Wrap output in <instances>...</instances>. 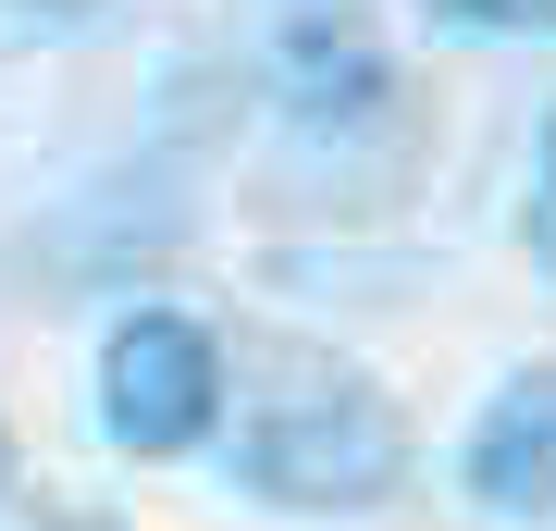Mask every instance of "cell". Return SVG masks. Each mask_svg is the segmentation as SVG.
I'll return each mask as SVG.
<instances>
[{"label":"cell","mask_w":556,"mask_h":531,"mask_svg":"<svg viewBox=\"0 0 556 531\" xmlns=\"http://www.w3.org/2000/svg\"><path fill=\"white\" fill-rule=\"evenodd\" d=\"M248 408H236V482L260 507H309V519H358L408 482V408L371 371L321 346H248Z\"/></svg>","instance_id":"6da1fadb"},{"label":"cell","mask_w":556,"mask_h":531,"mask_svg":"<svg viewBox=\"0 0 556 531\" xmlns=\"http://www.w3.org/2000/svg\"><path fill=\"white\" fill-rule=\"evenodd\" d=\"M100 433L124 457H199L223 433V346L186 309H124L100 346Z\"/></svg>","instance_id":"7a4b0ae2"},{"label":"cell","mask_w":556,"mask_h":531,"mask_svg":"<svg viewBox=\"0 0 556 531\" xmlns=\"http://www.w3.org/2000/svg\"><path fill=\"white\" fill-rule=\"evenodd\" d=\"M457 482H470V507L507 519V531H544L556 519V358H532V371H507L495 395H482Z\"/></svg>","instance_id":"3957f363"},{"label":"cell","mask_w":556,"mask_h":531,"mask_svg":"<svg viewBox=\"0 0 556 531\" xmlns=\"http://www.w3.org/2000/svg\"><path fill=\"white\" fill-rule=\"evenodd\" d=\"M285 99H298V124H371L396 99V62L358 13H298L285 25Z\"/></svg>","instance_id":"277c9868"},{"label":"cell","mask_w":556,"mask_h":531,"mask_svg":"<svg viewBox=\"0 0 556 531\" xmlns=\"http://www.w3.org/2000/svg\"><path fill=\"white\" fill-rule=\"evenodd\" d=\"M433 25H470V38H556V0H420Z\"/></svg>","instance_id":"5b68a950"},{"label":"cell","mask_w":556,"mask_h":531,"mask_svg":"<svg viewBox=\"0 0 556 531\" xmlns=\"http://www.w3.org/2000/svg\"><path fill=\"white\" fill-rule=\"evenodd\" d=\"M519 248L556 273V112H544V137H532V198H519Z\"/></svg>","instance_id":"8992f818"},{"label":"cell","mask_w":556,"mask_h":531,"mask_svg":"<svg viewBox=\"0 0 556 531\" xmlns=\"http://www.w3.org/2000/svg\"><path fill=\"white\" fill-rule=\"evenodd\" d=\"M38 13H100V0H38Z\"/></svg>","instance_id":"52a82bcc"},{"label":"cell","mask_w":556,"mask_h":531,"mask_svg":"<svg viewBox=\"0 0 556 531\" xmlns=\"http://www.w3.org/2000/svg\"><path fill=\"white\" fill-rule=\"evenodd\" d=\"M0 494H13V433H0Z\"/></svg>","instance_id":"ba28073f"}]
</instances>
